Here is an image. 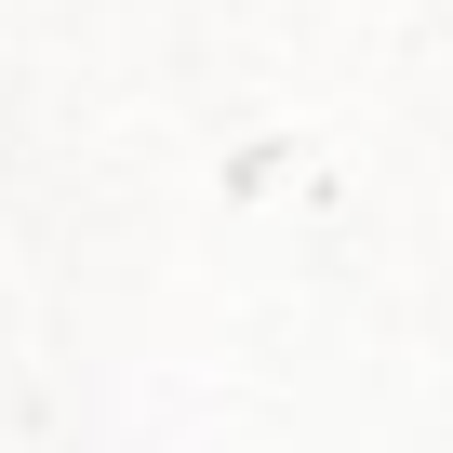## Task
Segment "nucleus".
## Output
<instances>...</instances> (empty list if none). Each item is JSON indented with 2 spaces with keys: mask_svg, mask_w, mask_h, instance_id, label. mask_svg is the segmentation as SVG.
<instances>
[]
</instances>
